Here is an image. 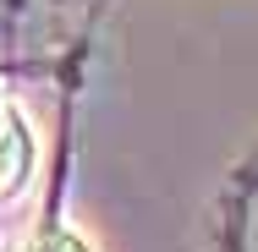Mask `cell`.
I'll use <instances>...</instances> for the list:
<instances>
[{"instance_id":"6da1fadb","label":"cell","mask_w":258,"mask_h":252,"mask_svg":"<svg viewBox=\"0 0 258 252\" xmlns=\"http://www.w3.org/2000/svg\"><path fill=\"white\" fill-rule=\"evenodd\" d=\"M22 170H28V132H22V121L11 115V104L0 94V198L17 192Z\"/></svg>"},{"instance_id":"7a4b0ae2","label":"cell","mask_w":258,"mask_h":252,"mask_svg":"<svg viewBox=\"0 0 258 252\" xmlns=\"http://www.w3.org/2000/svg\"><path fill=\"white\" fill-rule=\"evenodd\" d=\"M28 252H88V247H83L77 236H66V230H50V236H39Z\"/></svg>"}]
</instances>
